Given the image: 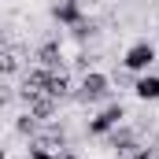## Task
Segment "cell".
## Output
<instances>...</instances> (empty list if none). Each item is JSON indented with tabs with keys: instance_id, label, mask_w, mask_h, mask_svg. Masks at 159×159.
I'll return each mask as SVG.
<instances>
[{
	"instance_id": "obj_6",
	"label": "cell",
	"mask_w": 159,
	"mask_h": 159,
	"mask_svg": "<svg viewBox=\"0 0 159 159\" xmlns=\"http://www.w3.org/2000/svg\"><path fill=\"white\" fill-rule=\"evenodd\" d=\"M26 159H59V156H56V152H48L44 144H34V148L26 152Z\"/></svg>"
},
{
	"instance_id": "obj_2",
	"label": "cell",
	"mask_w": 159,
	"mask_h": 159,
	"mask_svg": "<svg viewBox=\"0 0 159 159\" xmlns=\"http://www.w3.org/2000/svg\"><path fill=\"white\" fill-rule=\"evenodd\" d=\"M156 59H159V52H156L152 41H137V44H129V48L122 52V67H126L129 74H148Z\"/></svg>"
},
{
	"instance_id": "obj_1",
	"label": "cell",
	"mask_w": 159,
	"mask_h": 159,
	"mask_svg": "<svg viewBox=\"0 0 159 159\" xmlns=\"http://www.w3.org/2000/svg\"><path fill=\"white\" fill-rule=\"evenodd\" d=\"M122 122H126V107H122L119 100H111V104H104V107L89 119V137H111Z\"/></svg>"
},
{
	"instance_id": "obj_3",
	"label": "cell",
	"mask_w": 159,
	"mask_h": 159,
	"mask_svg": "<svg viewBox=\"0 0 159 159\" xmlns=\"http://www.w3.org/2000/svg\"><path fill=\"white\" fill-rule=\"evenodd\" d=\"M111 96V78L104 74V70H89V74H81L78 81V100L85 104H100V100H107Z\"/></svg>"
},
{
	"instance_id": "obj_4",
	"label": "cell",
	"mask_w": 159,
	"mask_h": 159,
	"mask_svg": "<svg viewBox=\"0 0 159 159\" xmlns=\"http://www.w3.org/2000/svg\"><path fill=\"white\" fill-rule=\"evenodd\" d=\"M52 19L59 22V26H78L85 22V11H81V0H59V4H52Z\"/></svg>"
},
{
	"instance_id": "obj_7",
	"label": "cell",
	"mask_w": 159,
	"mask_h": 159,
	"mask_svg": "<svg viewBox=\"0 0 159 159\" xmlns=\"http://www.w3.org/2000/svg\"><path fill=\"white\" fill-rule=\"evenodd\" d=\"M126 159H156V156H152V148H141V144H137V148H133Z\"/></svg>"
},
{
	"instance_id": "obj_5",
	"label": "cell",
	"mask_w": 159,
	"mask_h": 159,
	"mask_svg": "<svg viewBox=\"0 0 159 159\" xmlns=\"http://www.w3.org/2000/svg\"><path fill=\"white\" fill-rule=\"evenodd\" d=\"M133 96L141 100V104H156L159 100V74H137L133 78Z\"/></svg>"
}]
</instances>
